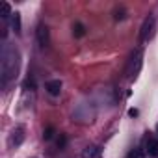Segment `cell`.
Wrapping results in <instances>:
<instances>
[{"label": "cell", "instance_id": "cell-1", "mask_svg": "<svg viewBox=\"0 0 158 158\" xmlns=\"http://www.w3.org/2000/svg\"><path fill=\"white\" fill-rule=\"evenodd\" d=\"M19 71V52L15 47L6 45L2 50V61H0V78H2V86H8L13 78L17 76Z\"/></svg>", "mask_w": 158, "mask_h": 158}, {"label": "cell", "instance_id": "cell-2", "mask_svg": "<svg viewBox=\"0 0 158 158\" xmlns=\"http://www.w3.org/2000/svg\"><path fill=\"white\" fill-rule=\"evenodd\" d=\"M141 63H143V52L138 48V50H134L130 54V60L127 63V76L128 78H136V74L141 69Z\"/></svg>", "mask_w": 158, "mask_h": 158}, {"label": "cell", "instance_id": "cell-3", "mask_svg": "<svg viewBox=\"0 0 158 158\" xmlns=\"http://www.w3.org/2000/svg\"><path fill=\"white\" fill-rule=\"evenodd\" d=\"M154 30H156V19L152 15L145 17L143 23H141V28H139V39H141V43H147L149 39H152Z\"/></svg>", "mask_w": 158, "mask_h": 158}, {"label": "cell", "instance_id": "cell-4", "mask_svg": "<svg viewBox=\"0 0 158 158\" xmlns=\"http://www.w3.org/2000/svg\"><path fill=\"white\" fill-rule=\"evenodd\" d=\"M35 39H37V43H39L41 48H47V47L50 45V30H48L47 24L41 23V24L37 26V30H35Z\"/></svg>", "mask_w": 158, "mask_h": 158}, {"label": "cell", "instance_id": "cell-5", "mask_svg": "<svg viewBox=\"0 0 158 158\" xmlns=\"http://www.w3.org/2000/svg\"><path fill=\"white\" fill-rule=\"evenodd\" d=\"M23 141H24V128L23 127L13 128V132L10 136V147H19Z\"/></svg>", "mask_w": 158, "mask_h": 158}, {"label": "cell", "instance_id": "cell-6", "mask_svg": "<svg viewBox=\"0 0 158 158\" xmlns=\"http://www.w3.org/2000/svg\"><path fill=\"white\" fill-rule=\"evenodd\" d=\"M145 152L151 158H158V138H149L145 143Z\"/></svg>", "mask_w": 158, "mask_h": 158}, {"label": "cell", "instance_id": "cell-7", "mask_svg": "<svg viewBox=\"0 0 158 158\" xmlns=\"http://www.w3.org/2000/svg\"><path fill=\"white\" fill-rule=\"evenodd\" d=\"M45 89H47L48 95L58 97V95L61 93V82H60V80H48V82L45 84Z\"/></svg>", "mask_w": 158, "mask_h": 158}, {"label": "cell", "instance_id": "cell-8", "mask_svg": "<svg viewBox=\"0 0 158 158\" xmlns=\"http://www.w3.org/2000/svg\"><path fill=\"white\" fill-rule=\"evenodd\" d=\"M73 35L74 37H84L86 35V26L82 23H74L73 24Z\"/></svg>", "mask_w": 158, "mask_h": 158}, {"label": "cell", "instance_id": "cell-9", "mask_svg": "<svg viewBox=\"0 0 158 158\" xmlns=\"http://www.w3.org/2000/svg\"><path fill=\"white\" fill-rule=\"evenodd\" d=\"M82 158H99V149H97V147H93V145L86 147V149H84V152H82Z\"/></svg>", "mask_w": 158, "mask_h": 158}, {"label": "cell", "instance_id": "cell-10", "mask_svg": "<svg viewBox=\"0 0 158 158\" xmlns=\"http://www.w3.org/2000/svg\"><path fill=\"white\" fill-rule=\"evenodd\" d=\"M10 15H13L10 4H8V2H2V4H0V17H2V19H8Z\"/></svg>", "mask_w": 158, "mask_h": 158}, {"label": "cell", "instance_id": "cell-11", "mask_svg": "<svg viewBox=\"0 0 158 158\" xmlns=\"http://www.w3.org/2000/svg\"><path fill=\"white\" fill-rule=\"evenodd\" d=\"M127 158H145V151H143L141 147H136V149H132V151L127 154Z\"/></svg>", "mask_w": 158, "mask_h": 158}, {"label": "cell", "instance_id": "cell-12", "mask_svg": "<svg viewBox=\"0 0 158 158\" xmlns=\"http://www.w3.org/2000/svg\"><path fill=\"white\" fill-rule=\"evenodd\" d=\"M11 24H13V28H15V32L17 34H21V13H13V21H11Z\"/></svg>", "mask_w": 158, "mask_h": 158}, {"label": "cell", "instance_id": "cell-13", "mask_svg": "<svg viewBox=\"0 0 158 158\" xmlns=\"http://www.w3.org/2000/svg\"><path fill=\"white\" fill-rule=\"evenodd\" d=\"M114 13H115V15H114V19H115V21H123V19H125V13H127V11H125L123 8H119V10H115Z\"/></svg>", "mask_w": 158, "mask_h": 158}, {"label": "cell", "instance_id": "cell-14", "mask_svg": "<svg viewBox=\"0 0 158 158\" xmlns=\"http://www.w3.org/2000/svg\"><path fill=\"white\" fill-rule=\"evenodd\" d=\"M52 136H54V128H52V127H48V128L45 130V134H43V138H45V139H50Z\"/></svg>", "mask_w": 158, "mask_h": 158}, {"label": "cell", "instance_id": "cell-15", "mask_svg": "<svg viewBox=\"0 0 158 158\" xmlns=\"http://www.w3.org/2000/svg\"><path fill=\"white\" fill-rule=\"evenodd\" d=\"M156 132H158V125H156Z\"/></svg>", "mask_w": 158, "mask_h": 158}]
</instances>
